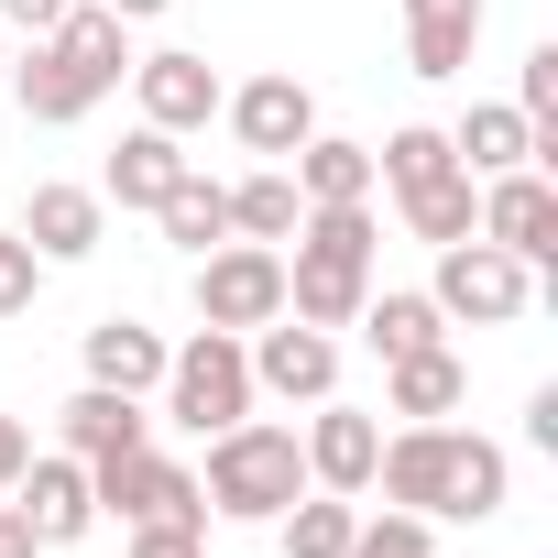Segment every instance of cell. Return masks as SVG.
Listing matches in <instances>:
<instances>
[{"label": "cell", "instance_id": "cell-39", "mask_svg": "<svg viewBox=\"0 0 558 558\" xmlns=\"http://www.w3.org/2000/svg\"><path fill=\"white\" fill-rule=\"evenodd\" d=\"M0 66H12V56H0Z\"/></svg>", "mask_w": 558, "mask_h": 558}, {"label": "cell", "instance_id": "cell-7", "mask_svg": "<svg viewBox=\"0 0 558 558\" xmlns=\"http://www.w3.org/2000/svg\"><path fill=\"white\" fill-rule=\"evenodd\" d=\"M88 493H99V514H110V525H154V514H186V525H208V504H197V471H186V460H165L154 438H143V449H121V460H88Z\"/></svg>", "mask_w": 558, "mask_h": 558}, {"label": "cell", "instance_id": "cell-33", "mask_svg": "<svg viewBox=\"0 0 558 558\" xmlns=\"http://www.w3.org/2000/svg\"><path fill=\"white\" fill-rule=\"evenodd\" d=\"M132 547L121 558H208V525H186V514H154V525H121Z\"/></svg>", "mask_w": 558, "mask_h": 558}, {"label": "cell", "instance_id": "cell-5", "mask_svg": "<svg viewBox=\"0 0 558 558\" xmlns=\"http://www.w3.org/2000/svg\"><path fill=\"white\" fill-rule=\"evenodd\" d=\"M427 296H438V318L449 329H514L525 307H536V263H514L504 241H438V274H427Z\"/></svg>", "mask_w": 558, "mask_h": 558}, {"label": "cell", "instance_id": "cell-2", "mask_svg": "<svg viewBox=\"0 0 558 558\" xmlns=\"http://www.w3.org/2000/svg\"><path fill=\"white\" fill-rule=\"evenodd\" d=\"M373 274H384V219H373V197H362V208H307V219H296V263H286V318L351 329L362 296H373Z\"/></svg>", "mask_w": 558, "mask_h": 558}, {"label": "cell", "instance_id": "cell-37", "mask_svg": "<svg viewBox=\"0 0 558 558\" xmlns=\"http://www.w3.org/2000/svg\"><path fill=\"white\" fill-rule=\"evenodd\" d=\"M0 558H45V547H34V525H23L12 504H0Z\"/></svg>", "mask_w": 558, "mask_h": 558}, {"label": "cell", "instance_id": "cell-25", "mask_svg": "<svg viewBox=\"0 0 558 558\" xmlns=\"http://www.w3.org/2000/svg\"><path fill=\"white\" fill-rule=\"evenodd\" d=\"M154 230H165V241H175L186 263H197V252H219V241H230V186L186 165V175H175V186L154 197Z\"/></svg>", "mask_w": 558, "mask_h": 558}, {"label": "cell", "instance_id": "cell-17", "mask_svg": "<svg viewBox=\"0 0 558 558\" xmlns=\"http://www.w3.org/2000/svg\"><path fill=\"white\" fill-rule=\"evenodd\" d=\"M471 405V362L438 340V351H405V362H384V416H405V427H427V416H460Z\"/></svg>", "mask_w": 558, "mask_h": 558}, {"label": "cell", "instance_id": "cell-36", "mask_svg": "<svg viewBox=\"0 0 558 558\" xmlns=\"http://www.w3.org/2000/svg\"><path fill=\"white\" fill-rule=\"evenodd\" d=\"M23 460H34V427H23V416H0V493L23 482Z\"/></svg>", "mask_w": 558, "mask_h": 558}, {"label": "cell", "instance_id": "cell-26", "mask_svg": "<svg viewBox=\"0 0 558 558\" xmlns=\"http://www.w3.org/2000/svg\"><path fill=\"white\" fill-rule=\"evenodd\" d=\"M296 219H307V197H296V175H286V165H252V175L230 186V241H274V252H286V241H296Z\"/></svg>", "mask_w": 558, "mask_h": 558}, {"label": "cell", "instance_id": "cell-8", "mask_svg": "<svg viewBox=\"0 0 558 558\" xmlns=\"http://www.w3.org/2000/svg\"><path fill=\"white\" fill-rule=\"evenodd\" d=\"M241 362H252V395H286V405L340 395V329H307V318H263Z\"/></svg>", "mask_w": 558, "mask_h": 558}, {"label": "cell", "instance_id": "cell-14", "mask_svg": "<svg viewBox=\"0 0 558 558\" xmlns=\"http://www.w3.org/2000/svg\"><path fill=\"white\" fill-rule=\"evenodd\" d=\"M143 438H154V405H143V395L77 384V395L56 405V449H66V460H121V449H143Z\"/></svg>", "mask_w": 558, "mask_h": 558}, {"label": "cell", "instance_id": "cell-21", "mask_svg": "<svg viewBox=\"0 0 558 558\" xmlns=\"http://www.w3.org/2000/svg\"><path fill=\"white\" fill-rule=\"evenodd\" d=\"M286 175H296L307 208H362V197H373V143H351V132H307V143L286 154Z\"/></svg>", "mask_w": 558, "mask_h": 558}, {"label": "cell", "instance_id": "cell-24", "mask_svg": "<svg viewBox=\"0 0 558 558\" xmlns=\"http://www.w3.org/2000/svg\"><path fill=\"white\" fill-rule=\"evenodd\" d=\"M0 77H12V99H23V121H45V132H66V121H88L99 99L77 88V66L34 34V56H12V66H0Z\"/></svg>", "mask_w": 558, "mask_h": 558}, {"label": "cell", "instance_id": "cell-31", "mask_svg": "<svg viewBox=\"0 0 558 558\" xmlns=\"http://www.w3.org/2000/svg\"><path fill=\"white\" fill-rule=\"evenodd\" d=\"M351 558H438V525L384 504V514H362V525H351Z\"/></svg>", "mask_w": 558, "mask_h": 558}, {"label": "cell", "instance_id": "cell-13", "mask_svg": "<svg viewBox=\"0 0 558 558\" xmlns=\"http://www.w3.org/2000/svg\"><path fill=\"white\" fill-rule=\"evenodd\" d=\"M12 493H23L12 514L34 525V547H77V536L99 525V493H88V460H66V449H34Z\"/></svg>", "mask_w": 558, "mask_h": 558}, {"label": "cell", "instance_id": "cell-15", "mask_svg": "<svg viewBox=\"0 0 558 558\" xmlns=\"http://www.w3.org/2000/svg\"><path fill=\"white\" fill-rule=\"evenodd\" d=\"M23 241L45 252V274H56V263H88V252L110 241V197H99V186H34Z\"/></svg>", "mask_w": 558, "mask_h": 558}, {"label": "cell", "instance_id": "cell-1", "mask_svg": "<svg viewBox=\"0 0 558 558\" xmlns=\"http://www.w3.org/2000/svg\"><path fill=\"white\" fill-rule=\"evenodd\" d=\"M373 493H384L395 514H427V525H493V514L514 504V460H504V438L427 416V427H395V438H384Z\"/></svg>", "mask_w": 558, "mask_h": 558}, {"label": "cell", "instance_id": "cell-4", "mask_svg": "<svg viewBox=\"0 0 558 558\" xmlns=\"http://www.w3.org/2000/svg\"><path fill=\"white\" fill-rule=\"evenodd\" d=\"M154 405H165V427H186V438H219V427H241V416H252V362H241V340H230V329H197V340H175V351H165V384H154Z\"/></svg>", "mask_w": 558, "mask_h": 558}, {"label": "cell", "instance_id": "cell-23", "mask_svg": "<svg viewBox=\"0 0 558 558\" xmlns=\"http://www.w3.org/2000/svg\"><path fill=\"white\" fill-rule=\"evenodd\" d=\"M351 329H362L384 362H405V351H438V340H449V318H438V296H427V286H373Z\"/></svg>", "mask_w": 558, "mask_h": 558}, {"label": "cell", "instance_id": "cell-9", "mask_svg": "<svg viewBox=\"0 0 558 558\" xmlns=\"http://www.w3.org/2000/svg\"><path fill=\"white\" fill-rule=\"evenodd\" d=\"M471 230L482 241H504L514 263H558V186H547V165H514V175H482V208H471Z\"/></svg>", "mask_w": 558, "mask_h": 558}, {"label": "cell", "instance_id": "cell-38", "mask_svg": "<svg viewBox=\"0 0 558 558\" xmlns=\"http://www.w3.org/2000/svg\"><path fill=\"white\" fill-rule=\"evenodd\" d=\"M99 12H121V23H165L175 0H99Z\"/></svg>", "mask_w": 558, "mask_h": 558}, {"label": "cell", "instance_id": "cell-20", "mask_svg": "<svg viewBox=\"0 0 558 558\" xmlns=\"http://www.w3.org/2000/svg\"><path fill=\"white\" fill-rule=\"evenodd\" d=\"M186 165H197V154H186L175 132L132 121V132H121V154H110V175H99V197H110V208H143V219H154V197H165V186H175Z\"/></svg>", "mask_w": 558, "mask_h": 558}, {"label": "cell", "instance_id": "cell-27", "mask_svg": "<svg viewBox=\"0 0 558 558\" xmlns=\"http://www.w3.org/2000/svg\"><path fill=\"white\" fill-rule=\"evenodd\" d=\"M351 525H362V504L351 493H296L286 514H274V547H286V558H351Z\"/></svg>", "mask_w": 558, "mask_h": 558}, {"label": "cell", "instance_id": "cell-30", "mask_svg": "<svg viewBox=\"0 0 558 558\" xmlns=\"http://www.w3.org/2000/svg\"><path fill=\"white\" fill-rule=\"evenodd\" d=\"M514 110L536 121V165L558 154V45H536L525 66H514Z\"/></svg>", "mask_w": 558, "mask_h": 558}, {"label": "cell", "instance_id": "cell-34", "mask_svg": "<svg viewBox=\"0 0 558 558\" xmlns=\"http://www.w3.org/2000/svg\"><path fill=\"white\" fill-rule=\"evenodd\" d=\"M77 0H0V34H56Z\"/></svg>", "mask_w": 558, "mask_h": 558}, {"label": "cell", "instance_id": "cell-18", "mask_svg": "<svg viewBox=\"0 0 558 558\" xmlns=\"http://www.w3.org/2000/svg\"><path fill=\"white\" fill-rule=\"evenodd\" d=\"M45 45L77 66V88H88V99H110V88L132 77V23H121V12H99V0H77V12H66Z\"/></svg>", "mask_w": 558, "mask_h": 558}, {"label": "cell", "instance_id": "cell-19", "mask_svg": "<svg viewBox=\"0 0 558 558\" xmlns=\"http://www.w3.org/2000/svg\"><path fill=\"white\" fill-rule=\"evenodd\" d=\"M449 154H460V175H514V165H536V121L514 99H471L449 121Z\"/></svg>", "mask_w": 558, "mask_h": 558}, {"label": "cell", "instance_id": "cell-3", "mask_svg": "<svg viewBox=\"0 0 558 558\" xmlns=\"http://www.w3.org/2000/svg\"><path fill=\"white\" fill-rule=\"evenodd\" d=\"M296 493H307V449H296V427L241 416V427L208 438V471H197V504H208V514H230V525H274Z\"/></svg>", "mask_w": 558, "mask_h": 558}, {"label": "cell", "instance_id": "cell-6", "mask_svg": "<svg viewBox=\"0 0 558 558\" xmlns=\"http://www.w3.org/2000/svg\"><path fill=\"white\" fill-rule=\"evenodd\" d=\"M186 296H197V329L252 340L263 318H286V252H274V241H219V252H197Z\"/></svg>", "mask_w": 558, "mask_h": 558}, {"label": "cell", "instance_id": "cell-28", "mask_svg": "<svg viewBox=\"0 0 558 558\" xmlns=\"http://www.w3.org/2000/svg\"><path fill=\"white\" fill-rule=\"evenodd\" d=\"M471 208H482V175H460V165L395 197V219H405V241H427V252H438V241H471Z\"/></svg>", "mask_w": 558, "mask_h": 558}, {"label": "cell", "instance_id": "cell-32", "mask_svg": "<svg viewBox=\"0 0 558 558\" xmlns=\"http://www.w3.org/2000/svg\"><path fill=\"white\" fill-rule=\"evenodd\" d=\"M34 296H45V252L23 230H0V318H34Z\"/></svg>", "mask_w": 558, "mask_h": 558}, {"label": "cell", "instance_id": "cell-29", "mask_svg": "<svg viewBox=\"0 0 558 558\" xmlns=\"http://www.w3.org/2000/svg\"><path fill=\"white\" fill-rule=\"evenodd\" d=\"M449 165H460L449 132H438V121H405V132L373 143V197H405V186H427V175H449Z\"/></svg>", "mask_w": 558, "mask_h": 558}, {"label": "cell", "instance_id": "cell-35", "mask_svg": "<svg viewBox=\"0 0 558 558\" xmlns=\"http://www.w3.org/2000/svg\"><path fill=\"white\" fill-rule=\"evenodd\" d=\"M525 449H547V460H558V384H536V395H525Z\"/></svg>", "mask_w": 558, "mask_h": 558}, {"label": "cell", "instance_id": "cell-10", "mask_svg": "<svg viewBox=\"0 0 558 558\" xmlns=\"http://www.w3.org/2000/svg\"><path fill=\"white\" fill-rule=\"evenodd\" d=\"M219 121L241 132V154H263V165H286V154H296V143L318 132V88L274 66V77H241V88H219Z\"/></svg>", "mask_w": 558, "mask_h": 558}, {"label": "cell", "instance_id": "cell-11", "mask_svg": "<svg viewBox=\"0 0 558 558\" xmlns=\"http://www.w3.org/2000/svg\"><path fill=\"white\" fill-rule=\"evenodd\" d=\"M296 449H307V482L318 493H373V460H384V416L373 405H340V395H318V416L296 427Z\"/></svg>", "mask_w": 558, "mask_h": 558}, {"label": "cell", "instance_id": "cell-22", "mask_svg": "<svg viewBox=\"0 0 558 558\" xmlns=\"http://www.w3.org/2000/svg\"><path fill=\"white\" fill-rule=\"evenodd\" d=\"M165 329H143V318H99L88 329V384H110V395H143L154 405V384H165Z\"/></svg>", "mask_w": 558, "mask_h": 558}, {"label": "cell", "instance_id": "cell-12", "mask_svg": "<svg viewBox=\"0 0 558 558\" xmlns=\"http://www.w3.org/2000/svg\"><path fill=\"white\" fill-rule=\"evenodd\" d=\"M132 99H143V121L154 132H208L219 121V66L197 56V45H165V56H132Z\"/></svg>", "mask_w": 558, "mask_h": 558}, {"label": "cell", "instance_id": "cell-16", "mask_svg": "<svg viewBox=\"0 0 558 558\" xmlns=\"http://www.w3.org/2000/svg\"><path fill=\"white\" fill-rule=\"evenodd\" d=\"M482 23H493V0H405V66L416 77H471Z\"/></svg>", "mask_w": 558, "mask_h": 558}]
</instances>
